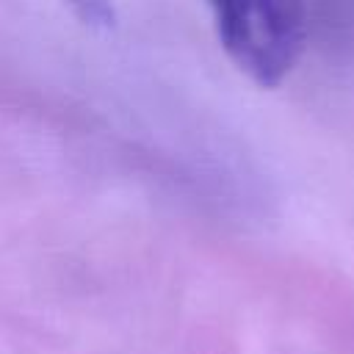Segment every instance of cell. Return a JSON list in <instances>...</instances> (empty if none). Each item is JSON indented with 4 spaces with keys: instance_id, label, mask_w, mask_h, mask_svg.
<instances>
[{
    "instance_id": "1",
    "label": "cell",
    "mask_w": 354,
    "mask_h": 354,
    "mask_svg": "<svg viewBox=\"0 0 354 354\" xmlns=\"http://www.w3.org/2000/svg\"><path fill=\"white\" fill-rule=\"evenodd\" d=\"M207 6L232 64L257 86H279L304 47V0H207Z\"/></svg>"
},
{
    "instance_id": "2",
    "label": "cell",
    "mask_w": 354,
    "mask_h": 354,
    "mask_svg": "<svg viewBox=\"0 0 354 354\" xmlns=\"http://www.w3.org/2000/svg\"><path fill=\"white\" fill-rule=\"evenodd\" d=\"M64 3L77 17V22L91 30H111L116 25L113 0H64Z\"/></svg>"
}]
</instances>
